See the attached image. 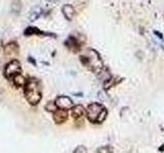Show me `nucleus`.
I'll return each mask as SVG.
<instances>
[{
	"instance_id": "nucleus-8",
	"label": "nucleus",
	"mask_w": 164,
	"mask_h": 153,
	"mask_svg": "<svg viewBox=\"0 0 164 153\" xmlns=\"http://www.w3.org/2000/svg\"><path fill=\"white\" fill-rule=\"evenodd\" d=\"M65 45L67 46L70 50L72 51H78L80 49V43L78 42V40L76 38H73V37H70L69 39L65 42Z\"/></svg>"
},
{
	"instance_id": "nucleus-3",
	"label": "nucleus",
	"mask_w": 164,
	"mask_h": 153,
	"mask_svg": "<svg viewBox=\"0 0 164 153\" xmlns=\"http://www.w3.org/2000/svg\"><path fill=\"white\" fill-rule=\"evenodd\" d=\"M105 107L101 103L93 102L90 103L86 108V117L90 123H95L96 124L97 119H99L101 112L103 111Z\"/></svg>"
},
{
	"instance_id": "nucleus-7",
	"label": "nucleus",
	"mask_w": 164,
	"mask_h": 153,
	"mask_svg": "<svg viewBox=\"0 0 164 153\" xmlns=\"http://www.w3.org/2000/svg\"><path fill=\"white\" fill-rule=\"evenodd\" d=\"M85 112H86V110L81 104H77V105L73 106V108H72V116H73V119L76 120L81 119Z\"/></svg>"
},
{
	"instance_id": "nucleus-2",
	"label": "nucleus",
	"mask_w": 164,
	"mask_h": 153,
	"mask_svg": "<svg viewBox=\"0 0 164 153\" xmlns=\"http://www.w3.org/2000/svg\"><path fill=\"white\" fill-rule=\"evenodd\" d=\"M80 60L84 67L88 68L90 71H92L96 74H99L104 68L102 58H101L100 54L93 49L87 50L84 54L80 56Z\"/></svg>"
},
{
	"instance_id": "nucleus-6",
	"label": "nucleus",
	"mask_w": 164,
	"mask_h": 153,
	"mask_svg": "<svg viewBox=\"0 0 164 153\" xmlns=\"http://www.w3.org/2000/svg\"><path fill=\"white\" fill-rule=\"evenodd\" d=\"M68 116H69L68 110H65V109H57L54 112V116H52L54 123L58 125L65 123L68 120Z\"/></svg>"
},
{
	"instance_id": "nucleus-12",
	"label": "nucleus",
	"mask_w": 164,
	"mask_h": 153,
	"mask_svg": "<svg viewBox=\"0 0 164 153\" xmlns=\"http://www.w3.org/2000/svg\"><path fill=\"white\" fill-rule=\"evenodd\" d=\"M119 82H121V81H117V78H115V76H110L107 81L104 82V89L109 90L112 88V87H114L115 85H117Z\"/></svg>"
},
{
	"instance_id": "nucleus-19",
	"label": "nucleus",
	"mask_w": 164,
	"mask_h": 153,
	"mask_svg": "<svg viewBox=\"0 0 164 153\" xmlns=\"http://www.w3.org/2000/svg\"><path fill=\"white\" fill-rule=\"evenodd\" d=\"M105 96H107V95H106V94H105L104 92H99V98H100V99L105 100V99H106V97H105Z\"/></svg>"
},
{
	"instance_id": "nucleus-10",
	"label": "nucleus",
	"mask_w": 164,
	"mask_h": 153,
	"mask_svg": "<svg viewBox=\"0 0 164 153\" xmlns=\"http://www.w3.org/2000/svg\"><path fill=\"white\" fill-rule=\"evenodd\" d=\"M24 35H26V36H30V35H46V36L55 37L54 35H52V34L43 33L42 31H40L39 29H37V28H35V27H28L27 29L24 31Z\"/></svg>"
},
{
	"instance_id": "nucleus-16",
	"label": "nucleus",
	"mask_w": 164,
	"mask_h": 153,
	"mask_svg": "<svg viewBox=\"0 0 164 153\" xmlns=\"http://www.w3.org/2000/svg\"><path fill=\"white\" fill-rule=\"evenodd\" d=\"M107 116H108V110H107V108H104V109H103V111H102V112H101V114H100L99 119H97L96 124H101V123H103V121L107 119Z\"/></svg>"
},
{
	"instance_id": "nucleus-20",
	"label": "nucleus",
	"mask_w": 164,
	"mask_h": 153,
	"mask_svg": "<svg viewBox=\"0 0 164 153\" xmlns=\"http://www.w3.org/2000/svg\"><path fill=\"white\" fill-rule=\"evenodd\" d=\"M158 150H159V152H164V144H162L161 146H160Z\"/></svg>"
},
{
	"instance_id": "nucleus-15",
	"label": "nucleus",
	"mask_w": 164,
	"mask_h": 153,
	"mask_svg": "<svg viewBox=\"0 0 164 153\" xmlns=\"http://www.w3.org/2000/svg\"><path fill=\"white\" fill-rule=\"evenodd\" d=\"M113 148L110 145H105L96 149V153H112Z\"/></svg>"
},
{
	"instance_id": "nucleus-17",
	"label": "nucleus",
	"mask_w": 164,
	"mask_h": 153,
	"mask_svg": "<svg viewBox=\"0 0 164 153\" xmlns=\"http://www.w3.org/2000/svg\"><path fill=\"white\" fill-rule=\"evenodd\" d=\"M45 109H46L47 111H49V112H54L55 110L58 109V107L57 105H55V103L54 102H48L46 104V106H45Z\"/></svg>"
},
{
	"instance_id": "nucleus-1",
	"label": "nucleus",
	"mask_w": 164,
	"mask_h": 153,
	"mask_svg": "<svg viewBox=\"0 0 164 153\" xmlns=\"http://www.w3.org/2000/svg\"><path fill=\"white\" fill-rule=\"evenodd\" d=\"M26 99L31 105H37L42 98V91H41V84L37 79L31 78L27 80V83L24 88Z\"/></svg>"
},
{
	"instance_id": "nucleus-22",
	"label": "nucleus",
	"mask_w": 164,
	"mask_h": 153,
	"mask_svg": "<svg viewBox=\"0 0 164 153\" xmlns=\"http://www.w3.org/2000/svg\"><path fill=\"white\" fill-rule=\"evenodd\" d=\"M47 1H49V2H57L58 0H47Z\"/></svg>"
},
{
	"instance_id": "nucleus-14",
	"label": "nucleus",
	"mask_w": 164,
	"mask_h": 153,
	"mask_svg": "<svg viewBox=\"0 0 164 153\" xmlns=\"http://www.w3.org/2000/svg\"><path fill=\"white\" fill-rule=\"evenodd\" d=\"M16 51H17V45L16 43H10L5 46V53L6 54L16 53Z\"/></svg>"
},
{
	"instance_id": "nucleus-4",
	"label": "nucleus",
	"mask_w": 164,
	"mask_h": 153,
	"mask_svg": "<svg viewBox=\"0 0 164 153\" xmlns=\"http://www.w3.org/2000/svg\"><path fill=\"white\" fill-rule=\"evenodd\" d=\"M21 74V63L19 60L13 59L10 62H8V64L5 67L4 69V75L6 78L12 79L13 76H16V75Z\"/></svg>"
},
{
	"instance_id": "nucleus-13",
	"label": "nucleus",
	"mask_w": 164,
	"mask_h": 153,
	"mask_svg": "<svg viewBox=\"0 0 164 153\" xmlns=\"http://www.w3.org/2000/svg\"><path fill=\"white\" fill-rule=\"evenodd\" d=\"M12 80H13V84H15L16 87H25L26 83H27V80L24 78L21 74L16 75V76H13Z\"/></svg>"
},
{
	"instance_id": "nucleus-5",
	"label": "nucleus",
	"mask_w": 164,
	"mask_h": 153,
	"mask_svg": "<svg viewBox=\"0 0 164 153\" xmlns=\"http://www.w3.org/2000/svg\"><path fill=\"white\" fill-rule=\"evenodd\" d=\"M54 103H55V105H57V107L59 109L68 110V109L73 108V106H74L72 99L68 96H59V97H57Z\"/></svg>"
},
{
	"instance_id": "nucleus-11",
	"label": "nucleus",
	"mask_w": 164,
	"mask_h": 153,
	"mask_svg": "<svg viewBox=\"0 0 164 153\" xmlns=\"http://www.w3.org/2000/svg\"><path fill=\"white\" fill-rule=\"evenodd\" d=\"M42 12H43V10L40 6H35V7H33L32 10L30 11V15H29L30 20L31 22H34V20H36L37 19H39L40 15H42Z\"/></svg>"
},
{
	"instance_id": "nucleus-18",
	"label": "nucleus",
	"mask_w": 164,
	"mask_h": 153,
	"mask_svg": "<svg viewBox=\"0 0 164 153\" xmlns=\"http://www.w3.org/2000/svg\"><path fill=\"white\" fill-rule=\"evenodd\" d=\"M73 153H87V148L83 145H79L74 149Z\"/></svg>"
},
{
	"instance_id": "nucleus-9",
	"label": "nucleus",
	"mask_w": 164,
	"mask_h": 153,
	"mask_svg": "<svg viewBox=\"0 0 164 153\" xmlns=\"http://www.w3.org/2000/svg\"><path fill=\"white\" fill-rule=\"evenodd\" d=\"M63 15H65V17L68 20H72V19L74 17V15H75V9L73 7L72 5L70 4H65L63 6Z\"/></svg>"
},
{
	"instance_id": "nucleus-21",
	"label": "nucleus",
	"mask_w": 164,
	"mask_h": 153,
	"mask_svg": "<svg viewBox=\"0 0 164 153\" xmlns=\"http://www.w3.org/2000/svg\"><path fill=\"white\" fill-rule=\"evenodd\" d=\"M29 61H31V62H32L33 64H36V61H35V60L33 59L32 57H29Z\"/></svg>"
}]
</instances>
